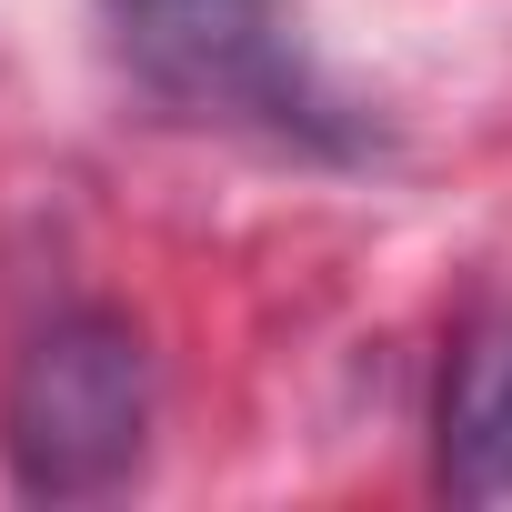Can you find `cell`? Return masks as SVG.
Instances as JSON below:
<instances>
[{
	"instance_id": "cell-1",
	"label": "cell",
	"mask_w": 512,
	"mask_h": 512,
	"mask_svg": "<svg viewBox=\"0 0 512 512\" xmlns=\"http://www.w3.org/2000/svg\"><path fill=\"white\" fill-rule=\"evenodd\" d=\"M101 31H111V61L181 121L312 141V151L352 141L282 0H101Z\"/></svg>"
},
{
	"instance_id": "cell-2",
	"label": "cell",
	"mask_w": 512,
	"mask_h": 512,
	"mask_svg": "<svg viewBox=\"0 0 512 512\" xmlns=\"http://www.w3.org/2000/svg\"><path fill=\"white\" fill-rule=\"evenodd\" d=\"M0 452L31 502L121 492L151 452V342L121 312L51 322L0 392Z\"/></svg>"
},
{
	"instance_id": "cell-3",
	"label": "cell",
	"mask_w": 512,
	"mask_h": 512,
	"mask_svg": "<svg viewBox=\"0 0 512 512\" xmlns=\"http://www.w3.org/2000/svg\"><path fill=\"white\" fill-rule=\"evenodd\" d=\"M442 482L462 502H502L512 492V322L472 332L452 352L442 382Z\"/></svg>"
}]
</instances>
